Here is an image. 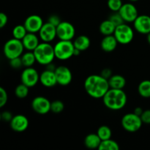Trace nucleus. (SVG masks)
Instances as JSON below:
<instances>
[{
  "instance_id": "nucleus-1",
  "label": "nucleus",
  "mask_w": 150,
  "mask_h": 150,
  "mask_svg": "<svg viewBox=\"0 0 150 150\" xmlns=\"http://www.w3.org/2000/svg\"><path fill=\"white\" fill-rule=\"evenodd\" d=\"M84 89L89 96L99 99L103 98L110 86L108 79L100 75H91L85 80Z\"/></svg>"
},
{
  "instance_id": "nucleus-2",
  "label": "nucleus",
  "mask_w": 150,
  "mask_h": 150,
  "mask_svg": "<svg viewBox=\"0 0 150 150\" xmlns=\"http://www.w3.org/2000/svg\"><path fill=\"white\" fill-rule=\"evenodd\" d=\"M127 98L123 89L110 88L103 98L105 106L112 111H119L125 106Z\"/></svg>"
},
{
  "instance_id": "nucleus-3",
  "label": "nucleus",
  "mask_w": 150,
  "mask_h": 150,
  "mask_svg": "<svg viewBox=\"0 0 150 150\" xmlns=\"http://www.w3.org/2000/svg\"><path fill=\"white\" fill-rule=\"evenodd\" d=\"M37 62L42 65H48L52 63L55 57L54 48L50 42H42L33 51Z\"/></svg>"
},
{
  "instance_id": "nucleus-4",
  "label": "nucleus",
  "mask_w": 150,
  "mask_h": 150,
  "mask_svg": "<svg viewBox=\"0 0 150 150\" xmlns=\"http://www.w3.org/2000/svg\"><path fill=\"white\" fill-rule=\"evenodd\" d=\"M54 53L56 58L59 60H67L74 56L75 46L71 40H62L54 45Z\"/></svg>"
},
{
  "instance_id": "nucleus-5",
  "label": "nucleus",
  "mask_w": 150,
  "mask_h": 150,
  "mask_svg": "<svg viewBox=\"0 0 150 150\" xmlns=\"http://www.w3.org/2000/svg\"><path fill=\"white\" fill-rule=\"evenodd\" d=\"M23 46L22 41L13 38L5 42L3 48V52L6 58L9 60L13 58L21 57L23 53Z\"/></svg>"
},
{
  "instance_id": "nucleus-6",
  "label": "nucleus",
  "mask_w": 150,
  "mask_h": 150,
  "mask_svg": "<svg viewBox=\"0 0 150 150\" xmlns=\"http://www.w3.org/2000/svg\"><path fill=\"white\" fill-rule=\"evenodd\" d=\"M122 126L123 128L130 133H135L140 130L143 122L140 116L135 113H128L123 116L121 121Z\"/></svg>"
},
{
  "instance_id": "nucleus-7",
  "label": "nucleus",
  "mask_w": 150,
  "mask_h": 150,
  "mask_svg": "<svg viewBox=\"0 0 150 150\" xmlns=\"http://www.w3.org/2000/svg\"><path fill=\"white\" fill-rule=\"evenodd\" d=\"M114 35L119 43L126 45V44L130 43L133 40L134 32L128 24L124 23L116 27Z\"/></svg>"
},
{
  "instance_id": "nucleus-8",
  "label": "nucleus",
  "mask_w": 150,
  "mask_h": 150,
  "mask_svg": "<svg viewBox=\"0 0 150 150\" xmlns=\"http://www.w3.org/2000/svg\"><path fill=\"white\" fill-rule=\"evenodd\" d=\"M57 38L62 40H71L76 35V29L71 23L62 21L57 26Z\"/></svg>"
},
{
  "instance_id": "nucleus-9",
  "label": "nucleus",
  "mask_w": 150,
  "mask_h": 150,
  "mask_svg": "<svg viewBox=\"0 0 150 150\" xmlns=\"http://www.w3.org/2000/svg\"><path fill=\"white\" fill-rule=\"evenodd\" d=\"M21 83L29 88L34 87L40 81V75L35 68L32 67H26L23 70L21 76Z\"/></svg>"
},
{
  "instance_id": "nucleus-10",
  "label": "nucleus",
  "mask_w": 150,
  "mask_h": 150,
  "mask_svg": "<svg viewBox=\"0 0 150 150\" xmlns=\"http://www.w3.org/2000/svg\"><path fill=\"white\" fill-rule=\"evenodd\" d=\"M119 13L125 23H133L139 16L137 8L132 3L123 4Z\"/></svg>"
},
{
  "instance_id": "nucleus-11",
  "label": "nucleus",
  "mask_w": 150,
  "mask_h": 150,
  "mask_svg": "<svg viewBox=\"0 0 150 150\" xmlns=\"http://www.w3.org/2000/svg\"><path fill=\"white\" fill-rule=\"evenodd\" d=\"M51 104L49 100L42 96H38L32 102V108L34 111L39 114H46L51 111Z\"/></svg>"
},
{
  "instance_id": "nucleus-12",
  "label": "nucleus",
  "mask_w": 150,
  "mask_h": 150,
  "mask_svg": "<svg viewBox=\"0 0 150 150\" xmlns=\"http://www.w3.org/2000/svg\"><path fill=\"white\" fill-rule=\"evenodd\" d=\"M56 78L57 83L61 86H67L70 84L73 79V75L70 69L66 66H59L56 67L55 70Z\"/></svg>"
},
{
  "instance_id": "nucleus-13",
  "label": "nucleus",
  "mask_w": 150,
  "mask_h": 150,
  "mask_svg": "<svg viewBox=\"0 0 150 150\" xmlns=\"http://www.w3.org/2000/svg\"><path fill=\"white\" fill-rule=\"evenodd\" d=\"M43 24L42 18L38 15H31L28 16L23 23L27 32L32 33L39 32Z\"/></svg>"
},
{
  "instance_id": "nucleus-14",
  "label": "nucleus",
  "mask_w": 150,
  "mask_h": 150,
  "mask_svg": "<svg viewBox=\"0 0 150 150\" xmlns=\"http://www.w3.org/2000/svg\"><path fill=\"white\" fill-rule=\"evenodd\" d=\"M38 33L42 42H51L55 39L56 37H57V26L51 24L49 22H47L42 25Z\"/></svg>"
},
{
  "instance_id": "nucleus-15",
  "label": "nucleus",
  "mask_w": 150,
  "mask_h": 150,
  "mask_svg": "<svg viewBox=\"0 0 150 150\" xmlns=\"http://www.w3.org/2000/svg\"><path fill=\"white\" fill-rule=\"evenodd\" d=\"M133 26L139 33L148 35L150 33V16L146 15L139 16L133 22Z\"/></svg>"
},
{
  "instance_id": "nucleus-16",
  "label": "nucleus",
  "mask_w": 150,
  "mask_h": 150,
  "mask_svg": "<svg viewBox=\"0 0 150 150\" xmlns=\"http://www.w3.org/2000/svg\"><path fill=\"white\" fill-rule=\"evenodd\" d=\"M29 120L26 116L23 114H18L13 116V119L10 122V127L12 130L18 133H21L25 131L29 127Z\"/></svg>"
},
{
  "instance_id": "nucleus-17",
  "label": "nucleus",
  "mask_w": 150,
  "mask_h": 150,
  "mask_svg": "<svg viewBox=\"0 0 150 150\" xmlns=\"http://www.w3.org/2000/svg\"><path fill=\"white\" fill-rule=\"evenodd\" d=\"M40 81L42 86L47 88L54 87L56 86V84H57V80L54 70L47 69L42 72L40 75Z\"/></svg>"
},
{
  "instance_id": "nucleus-18",
  "label": "nucleus",
  "mask_w": 150,
  "mask_h": 150,
  "mask_svg": "<svg viewBox=\"0 0 150 150\" xmlns=\"http://www.w3.org/2000/svg\"><path fill=\"white\" fill-rule=\"evenodd\" d=\"M118 43V41L114 35H107V36H104V38H103L100 46L103 51L111 53L117 48Z\"/></svg>"
},
{
  "instance_id": "nucleus-19",
  "label": "nucleus",
  "mask_w": 150,
  "mask_h": 150,
  "mask_svg": "<svg viewBox=\"0 0 150 150\" xmlns=\"http://www.w3.org/2000/svg\"><path fill=\"white\" fill-rule=\"evenodd\" d=\"M21 41L24 48L28 51H33L40 44L38 37L35 35V33L32 32H28Z\"/></svg>"
},
{
  "instance_id": "nucleus-20",
  "label": "nucleus",
  "mask_w": 150,
  "mask_h": 150,
  "mask_svg": "<svg viewBox=\"0 0 150 150\" xmlns=\"http://www.w3.org/2000/svg\"><path fill=\"white\" fill-rule=\"evenodd\" d=\"M102 140L97 133H90L84 139V144L89 149H98Z\"/></svg>"
},
{
  "instance_id": "nucleus-21",
  "label": "nucleus",
  "mask_w": 150,
  "mask_h": 150,
  "mask_svg": "<svg viewBox=\"0 0 150 150\" xmlns=\"http://www.w3.org/2000/svg\"><path fill=\"white\" fill-rule=\"evenodd\" d=\"M73 45L76 49H79L81 51H84L89 48L91 45V41L89 37L86 35H80L77 37L73 41Z\"/></svg>"
},
{
  "instance_id": "nucleus-22",
  "label": "nucleus",
  "mask_w": 150,
  "mask_h": 150,
  "mask_svg": "<svg viewBox=\"0 0 150 150\" xmlns=\"http://www.w3.org/2000/svg\"><path fill=\"white\" fill-rule=\"evenodd\" d=\"M110 88L117 89H123L126 85V80L121 75H112L108 79Z\"/></svg>"
},
{
  "instance_id": "nucleus-23",
  "label": "nucleus",
  "mask_w": 150,
  "mask_h": 150,
  "mask_svg": "<svg viewBox=\"0 0 150 150\" xmlns=\"http://www.w3.org/2000/svg\"><path fill=\"white\" fill-rule=\"evenodd\" d=\"M116 27H117V26H116L109 19H107V20L103 21L100 24L99 30L103 35L107 36V35H114Z\"/></svg>"
},
{
  "instance_id": "nucleus-24",
  "label": "nucleus",
  "mask_w": 150,
  "mask_h": 150,
  "mask_svg": "<svg viewBox=\"0 0 150 150\" xmlns=\"http://www.w3.org/2000/svg\"><path fill=\"white\" fill-rule=\"evenodd\" d=\"M138 92L144 98H150V80H144L138 86Z\"/></svg>"
},
{
  "instance_id": "nucleus-25",
  "label": "nucleus",
  "mask_w": 150,
  "mask_h": 150,
  "mask_svg": "<svg viewBox=\"0 0 150 150\" xmlns=\"http://www.w3.org/2000/svg\"><path fill=\"white\" fill-rule=\"evenodd\" d=\"M21 57L23 65L26 67H32L35 64V62H37L35 54L32 51H29L24 53V54H22Z\"/></svg>"
},
{
  "instance_id": "nucleus-26",
  "label": "nucleus",
  "mask_w": 150,
  "mask_h": 150,
  "mask_svg": "<svg viewBox=\"0 0 150 150\" xmlns=\"http://www.w3.org/2000/svg\"><path fill=\"white\" fill-rule=\"evenodd\" d=\"M98 149L100 150H119L120 149V146L118 143L115 141L112 140L111 139H107L101 142L100 145Z\"/></svg>"
},
{
  "instance_id": "nucleus-27",
  "label": "nucleus",
  "mask_w": 150,
  "mask_h": 150,
  "mask_svg": "<svg viewBox=\"0 0 150 150\" xmlns=\"http://www.w3.org/2000/svg\"><path fill=\"white\" fill-rule=\"evenodd\" d=\"M97 134L99 136L102 141L107 140V139H111L112 136V131L111 129L107 125H102L98 129Z\"/></svg>"
},
{
  "instance_id": "nucleus-28",
  "label": "nucleus",
  "mask_w": 150,
  "mask_h": 150,
  "mask_svg": "<svg viewBox=\"0 0 150 150\" xmlns=\"http://www.w3.org/2000/svg\"><path fill=\"white\" fill-rule=\"evenodd\" d=\"M29 87L26 85L21 83V84L18 85L15 89V95L19 99H23L26 98L29 95Z\"/></svg>"
},
{
  "instance_id": "nucleus-29",
  "label": "nucleus",
  "mask_w": 150,
  "mask_h": 150,
  "mask_svg": "<svg viewBox=\"0 0 150 150\" xmlns=\"http://www.w3.org/2000/svg\"><path fill=\"white\" fill-rule=\"evenodd\" d=\"M27 33L28 32L27 30H26V27L24 26V25H17V26H15L13 29V38H16V39L20 40H21L26 36V35Z\"/></svg>"
},
{
  "instance_id": "nucleus-30",
  "label": "nucleus",
  "mask_w": 150,
  "mask_h": 150,
  "mask_svg": "<svg viewBox=\"0 0 150 150\" xmlns=\"http://www.w3.org/2000/svg\"><path fill=\"white\" fill-rule=\"evenodd\" d=\"M64 109V104L61 100H54L51 102V111L55 114H59Z\"/></svg>"
},
{
  "instance_id": "nucleus-31",
  "label": "nucleus",
  "mask_w": 150,
  "mask_h": 150,
  "mask_svg": "<svg viewBox=\"0 0 150 150\" xmlns=\"http://www.w3.org/2000/svg\"><path fill=\"white\" fill-rule=\"evenodd\" d=\"M108 7L112 12H119L122 6V0H108Z\"/></svg>"
},
{
  "instance_id": "nucleus-32",
  "label": "nucleus",
  "mask_w": 150,
  "mask_h": 150,
  "mask_svg": "<svg viewBox=\"0 0 150 150\" xmlns=\"http://www.w3.org/2000/svg\"><path fill=\"white\" fill-rule=\"evenodd\" d=\"M108 19H109L116 26H120V25L122 24V23H125L119 12H114V13H113L112 15H111V16H110Z\"/></svg>"
},
{
  "instance_id": "nucleus-33",
  "label": "nucleus",
  "mask_w": 150,
  "mask_h": 150,
  "mask_svg": "<svg viewBox=\"0 0 150 150\" xmlns=\"http://www.w3.org/2000/svg\"><path fill=\"white\" fill-rule=\"evenodd\" d=\"M7 100H8V95H7V91L3 87L0 88V107L3 108L7 104Z\"/></svg>"
},
{
  "instance_id": "nucleus-34",
  "label": "nucleus",
  "mask_w": 150,
  "mask_h": 150,
  "mask_svg": "<svg viewBox=\"0 0 150 150\" xmlns=\"http://www.w3.org/2000/svg\"><path fill=\"white\" fill-rule=\"evenodd\" d=\"M10 67H13V69H19L22 67L23 65V62H22L21 57H16V58H13L12 59H10Z\"/></svg>"
},
{
  "instance_id": "nucleus-35",
  "label": "nucleus",
  "mask_w": 150,
  "mask_h": 150,
  "mask_svg": "<svg viewBox=\"0 0 150 150\" xmlns=\"http://www.w3.org/2000/svg\"><path fill=\"white\" fill-rule=\"evenodd\" d=\"M48 22L51 23V24L54 25L55 26H57L62 21L61 19H60V18L58 16H57V15H52V16H51L48 18Z\"/></svg>"
},
{
  "instance_id": "nucleus-36",
  "label": "nucleus",
  "mask_w": 150,
  "mask_h": 150,
  "mask_svg": "<svg viewBox=\"0 0 150 150\" xmlns=\"http://www.w3.org/2000/svg\"><path fill=\"white\" fill-rule=\"evenodd\" d=\"M142 122L144 124H150V109L144 111L143 114L141 116Z\"/></svg>"
},
{
  "instance_id": "nucleus-37",
  "label": "nucleus",
  "mask_w": 150,
  "mask_h": 150,
  "mask_svg": "<svg viewBox=\"0 0 150 150\" xmlns=\"http://www.w3.org/2000/svg\"><path fill=\"white\" fill-rule=\"evenodd\" d=\"M13 116L12 114V113L8 111H3L1 114V119L4 122H10L12 120V119H13Z\"/></svg>"
},
{
  "instance_id": "nucleus-38",
  "label": "nucleus",
  "mask_w": 150,
  "mask_h": 150,
  "mask_svg": "<svg viewBox=\"0 0 150 150\" xmlns=\"http://www.w3.org/2000/svg\"><path fill=\"white\" fill-rule=\"evenodd\" d=\"M8 22L7 16L4 13H0V28H4Z\"/></svg>"
},
{
  "instance_id": "nucleus-39",
  "label": "nucleus",
  "mask_w": 150,
  "mask_h": 150,
  "mask_svg": "<svg viewBox=\"0 0 150 150\" xmlns=\"http://www.w3.org/2000/svg\"><path fill=\"white\" fill-rule=\"evenodd\" d=\"M100 76H102L103 77L108 80V79L111 77V76H112V70L109 68L103 69V70H102V72H101Z\"/></svg>"
},
{
  "instance_id": "nucleus-40",
  "label": "nucleus",
  "mask_w": 150,
  "mask_h": 150,
  "mask_svg": "<svg viewBox=\"0 0 150 150\" xmlns=\"http://www.w3.org/2000/svg\"><path fill=\"white\" fill-rule=\"evenodd\" d=\"M143 109H142V108H141V107H136L134 109V111H133V113H135V114H137V115L140 116V117L142 116V114H143Z\"/></svg>"
},
{
  "instance_id": "nucleus-41",
  "label": "nucleus",
  "mask_w": 150,
  "mask_h": 150,
  "mask_svg": "<svg viewBox=\"0 0 150 150\" xmlns=\"http://www.w3.org/2000/svg\"><path fill=\"white\" fill-rule=\"evenodd\" d=\"M81 51H79V49H76V48H75V51H74V56H76V57H77V56H79V54H81Z\"/></svg>"
},
{
  "instance_id": "nucleus-42",
  "label": "nucleus",
  "mask_w": 150,
  "mask_h": 150,
  "mask_svg": "<svg viewBox=\"0 0 150 150\" xmlns=\"http://www.w3.org/2000/svg\"><path fill=\"white\" fill-rule=\"evenodd\" d=\"M147 42H148V43L150 45V33H149L147 35Z\"/></svg>"
},
{
  "instance_id": "nucleus-43",
  "label": "nucleus",
  "mask_w": 150,
  "mask_h": 150,
  "mask_svg": "<svg viewBox=\"0 0 150 150\" xmlns=\"http://www.w3.org/2000/svg\"><path fill=\"white\" fill-rule=\"evenodd\" d=\"M129 1H139V0H129Z\"/></svg>"
}]
</instances>
